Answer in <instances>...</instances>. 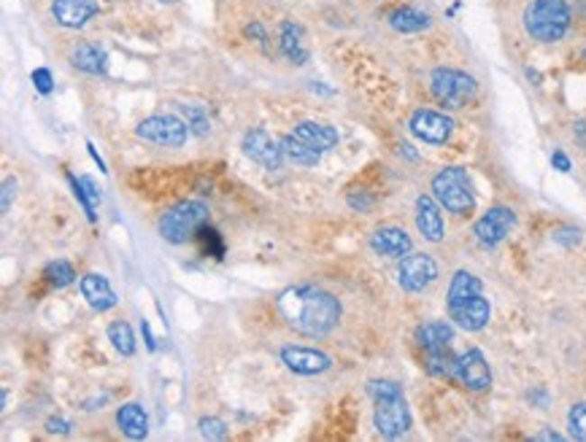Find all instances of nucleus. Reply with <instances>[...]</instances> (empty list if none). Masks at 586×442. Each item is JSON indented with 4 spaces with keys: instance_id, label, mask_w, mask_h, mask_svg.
I'll return each mask as SVG.
<instances>
[{
    "instance_id": "17",
    "label": "nucleus",
    "mask_w": 586,
    "mask_h": 442,
    "mask_svg": "<svg viewBox=\"0 0 586 442\" xmlns=\"http://www.w3.org/2000/svg\"><path fill=\"white\" fill-rule=\"evenodd\" d=\"M78 286H81V294H84V300H87V305L92 311L105 313V311H111L116 305V294H114V289H111V284H108L105 275L89 273V275H84L78 281Z\"/></svg>"
},
{
    "instance_id": "16",
    "label": "nucleus",
    "mask_w": 586,
    "mask_h": 442,
    "mask_svg": "<svg viewBox=\"0 0 586 442\" xmlns=\"http://www.w3.org/2000/svg\"><path fill=\"white\" fill-rule=\"evenodd\" d=\"M371 248L379 254V257H389V259H403L411 254L414 248V240L406 230L400 227H381L371 235Z\"/></svg>"
},
{
    "instance_id": "35",
    "label": "nucleus",
    "mask_w": 586,
    "mask_h": 442,
    "mask_svg": "<svg viewBox=\"0 0 586 442\" xmlns=\"http://www.w3.org/2000/svg\"><path fill=\"white\" fill-rule=\"evenodd\" d=\"M16 194V181L14 178H5L3 181V213L11 211V197Z\"/></svg>"
},
{
    "instance_id": "30",
    "label": "nucleus",
    "mask_w": 586,
    "mask_h": 442,
    "mask_svg": "<svg viewBox=\"0 0 586 442\" xmlns=\"http://www.w3.org/2000/svg\"><path fill=\"white\" fill-rule=\"evenodd\" d=\"M179 108H181V113H184V119H187V124H189V130H192L195 135H206V132L211 130L208 116H206L197 105H179Z\"/></svg>"
},
{
    "instance_id": "9",
    "label": "nucleus",
    "mask_w": 586,
    "mask_h": 442,
    "mask_svg": "<svg viewBox=\"0 0 586 442\" xmlns=\"http://www.w3.org/2000/svg\"><path fill=\"white\" fill-rule=\"evenodd\" d=\"M398 278H400V286L406 292L419 294L430 284H435V278H438V262L430 254H408L400 262Z\"/></svg>"
},
{
    "instance_id": "39",
    "label": "nucleus",
    "mask_w": 586,
    "mask_h": 442,
    "mask_svg": "<svg viewBox=\"0 0 586 442\" xmlns=\"http://www.w3.org/2000/svg\"><path fill=\"white\" fill-rule=\"evenodd\" d=\"M246 35H249V38L254 35V38H260V41H265V30H262V24H260V22H254V24H249V27H246Z\"/></svg>"
},
{
    "instance_id": "2",
    "label": "nucleus",
    "mask_w": 586,
    "mask_h": 442,
    "mask_svg": "<svg viewBox=\"0 0 586 442\" xmlns=\"http://www.w3.org/2000/svg\"><path fill=\"white\" fill-rule=\"evenodd\" d=\"M571 27L568 0H530L525 8V30L533 41L557 43Z\"/></svg>"
},
{
    "instance_id": "31",
    "label": "nucleus",
    "mask_w": 586,
    "mask_h": 442,
    "mask_svg": "<svg viewBox=\"0 0 586 442\" xmlns=\"http://www.w3.org/2000/svg\"><path fill=\"white\" fill-rule=\"evenodd\" d=\"M568 427H571V435H573L576 440L586 442V402H579V405L571 408V413H568Z\"/></svg>"
},
{
    "instance_id": "6",
    "label": "nucleus",
    "mask_w": 586,
    "mask_h": 442,
    "mask_svg": "<svg viewBox=\"0 0 586 442\" xmlns=\"http://www.w3.org/2000/svg\"><path fill=\"white\" fill-rule=\"evenodd\" d=\"M373 427L387 440H398V437L408 435V429H411V410H408V402L403 400V394L387 397V400H376Z\"/></svg>"
},
{
    "instance_id": "27",
    "label": "nucleus",
    "mask_w": 586,
    "mask_h": 442,
    "mask_svg": "<svg viewBox=\"0 0 586 442\" xmlns=\"http://www.w3.org/2000/svg\"><path fill=\"white\" fill-rule=\"evenodd\" d=\"M427 373L435 378H457V356L449 348L430 351L427 354Z\"/></svg>"
},
{
    "instance_id": "12",
    "label": "nucleus",
    "mask_w": 586,
    "mask_h": 442,
    "mask_svg": "<svg viewBox=\"0 0 586 442\" xmlns=\"http://www.w3.org/2000/svg\"><path fill=\"white\" fill-rule=\"evenodd\" d=\"M457 381L471 392H487L492 386V370L479 348H471L462 356H457Z\"/></svg>"
},
{
    "instance_id": "1",
    "label": "nucleus",
    "mask_w": 586,
    "mask_h": 442,
    "mask_svg": "<svg viewBox=\"0 0 586 442\" xmlns=\"http://www.w3.org/2000/svg\"><path fill=\"white\" fill-rule=\"evenodd\" d=\"M281 319L306 338H325L341 321V302L319 286H295L279 297Z\"/></svg>"
},
{
    "instance_id": "15",
    "label": "nucleus",
    "mask_w": 586,
    "mask_h": 442,
    "mask_svg": "<svg viewBox=\"0 0 586 442\" xmlns=\"http://www.w3.org/2000/svg\"><path fill=\"white\" fill-rule=\"evenodd\" d=\"M100 11L97 0H51V16L68 30L84 27Z\"/></svg>"
},
{
    "instance_id": "22",
    "label": "nucleus",
    "mask_w": 586,
    "mask_h": 442,
    "mask_svg": "<svg viewBox=\"0 0 586 442\" xmlns=\"http://www.w3.org/2000/svg\"><path fill=\"white\" fill-rule=\"evenodd\" d=\"M454 340V327L446 321H427L417 329V343L430 354V351H444Z\"/></svg>"
},
{
    "instance_id": "40",
    "label": "nucleus",
    "mask_w": 586,
    "mask_h": 442,
    "mask_svg": "<svg viewBox=\"0 0 586 442\" xmlns=\"http://www.w3.org/2000/svg\"><path fill=\"white\" fill-rule=\"evenodd\" d=\"M168 3H173V0H168Z\"/></svg>"
},
{
    "instance_id": "32",
    "label": "nucleus",
    "mask_w": 586,
    "mask_h": 442,
    "mask_svg": "<svg viewBox=\"0 0 586 442\" xmlns=\"http://www.w3.org/2000/svg\"><path fill=\"white\" fill-rule=\"evenodd\" d=\"M368 394H371L373 402H376V400L398 397V394H403V389H400L395 381H371V383H368Z\"/></svg>"
},
{
    "instance_id": "4",
    "label": "nucleus",
    "mask_w": 586,
    "mask_h": 442,
    "mask_svg": "<svg viewBox=\"0 0 586 442\" xmlns=\"http://www.w3.org/2000/svg\"><path fill=\"white\" fill-rule=\"evenodd\" d=\"M433 194L435 200L454 216H468L476 208V194L468 173L462 167H444L433 178Z\"/></svg>"
},
{
    "instance_id": "28",
    "label": "nucleus",
    "mask_w": 586,
    "mask_h": 442,
    "mask_svg": "<svg viewBox=\"0 0 586 442\" xmlns=\"http://www.w3.org/2000/svg\"><path fill=\"white\" fill-rule=\"evenodd\" d=\"M108 340L116 348V354H122V356H133L135 354V338H133V329H130L127 321H114L108 327Z\"/></svg>"
},
{
    "instance_id": "5",
    "label": "nucleus",
    "mask_w": 586,
    "mask_h": 442,
    "mask_svg": "<svg viewBox=\"0 0 586 442\" xmlns=\"http://www.w3.org/2000/svg\"><path fill=\"white\" fill-rule=\"evenodd\" d=\"M430 89L435 95L438 103H444L446 108H465L476 92H479V84L473 76H468L465 70H457V68H435L433 76H430Z\"/></svg>"
},
{
    "instance_id": "29",
    "label": "nucleus",
    "mask_w": 586,
    "mask_h": 442,
    "mask_svg": "<svg viewBox=\"0 0 586 442\" xmlns=\"http://www.w3.org/2000/svg\"><path fill=\"white\" fill-rule=\"evenodd\" d=\"M43 278H46L54 289H65V286H70V284L76 281V270H73L70 262L57 259V262H49V265H46Z\"/></svg>"
},
{
    "instance_id": "8",
    "label": "nucleus",
    "mask_w": 586,
    "mask_h": 442,
    "mask_svg": "<svg viewBox=\"0 0 586 442\" xmlns=\"http://www.w3.org/2000/svg\"><path fill=\"white\" fill-rule=\"evenodd\" d=\"M514 227H517V213L508 205H495L476 221L473 235L484 248H495L511 235Z\"/></svg>"
},
{
    "instance_id": "38",
    "label": "nucleus",
    "mask_w": 586,
    "mask_h": 442,
    "mask_svg": "<svg viewBox=\"0 0 586 442\" xmlns=\"http://www.w3.org/2000/svg\"><path fill=\"white\" fill-rule=\"evenodd\" d=\"M141 332H143V338H146V348L154 351L157 343H154V335H151V329H149V321H141Z\"/></svg>"
},
{
    "instance_id": "36",
    "label": "nucleus",
    "mask_w": 586,
    "mask_h": 442,
    "mask_svg": "<svg viewBox=\"0 0 586 442\" xmlns=\"http://www.w3.org/2000/svg\"><path fill=\"white\" fill-rule=\"evenodd\" d=\"M46 429H49V435H68V432H70V424H68L65 419H51V421L46 424Z\"/></svg>"
},
{
    "instance_id": "21",
    "label": "nucleus",
    "mask_w": 586,
    "mask_h": 442,
    "mask_svg": "<svg viewBox=\"0 0 586 442\" xmlns=\"http://www.w3.org/2000/svg\"><path fill=\"white\" fill-rule=\"evenodd\" d=\"M70 65L76 70H84V73H92V76H100L108 70V54L95 46V43H78L70 54Z\"/></svg>"
},
{
    "instance_id": "33",
    "label": "nucleus",
    "mask_w": 586,
    "mask_h": 442,
    "mask_svg": "<svg viewBox=\"0 0 586 442\" xmlns=\"http://www.w3.org/2000/svg\"><path fill=\"white\" fill-rule=\"evenodd\" d=\"M197 427H200V435L208 440H224L227 437V424L222 419H203Z\"/></svg>"
},
{
    "instance_id": "10",
    "label": "nucleus",
    "mask_w": 586,
    "mask_h": 442,
    "mask_svg": "<svg viewBox=\"0 0 586 442\" xmlns=\"http://www.w3.org/2000/svg\"><path fill=\"white\" fill-rule=\"evenodd\" d=\"M408 127H411V132H414L419 140L433 143V146L446 143V140L452 138V132H454V122H452L446 113H441V111H430V108H419V111H414Z\"/></svg>"
},
{
    "instance_id": "25",
    "label": "nucleus",
    "mask_w": 586,
    "mask_h": 442,
    "mask_svg": "<svg viewBox=\"0 0 586 442\" xmlns=\"http://www.w3.org/2000/svg\"><path fill=\"white\" fill-rule=\"evenodd\" d=\"M389 24L398 30V32H422L433 24V16L417 5H403L398 11L389 14Z\"/></svg>"
},
{
    "instance_id": "34",
    "label": "nucleus",
    "mask_w": 586,
    "mask_h": 442,
    "mask_svg": "<svg viewBox=\"0 0 586 442\" xmlns=\"http://www.w3.org/2000/svg\"><path fill=\"white\" fill-rule=\"evenodd\" d=\"M32 84H35V89L41 92V95H49L51 92V73L46 70V68H35L32 70Z\"/></svg>"
},
{
    "instance_id": "19",
    "label": "nucleus",
    "mask_w": 586,
    "mask_h": 442,
    "mask_svg": "<svg viewBox=\"0 0 586 442\" xmlns=\"http://www.w3.org/2000/svg\"><path fill=\"white\" fill-rule=\"evenodd\" d=\"M292 135L300 138L303 143H308L311 149H316L319 154L338 146V130L330 124H322V122H300Z\"/></svg>"
},
{
    "instance_id": "37",
    "label": "nucleus",
    "mask_w": 586,
    "mask_h": 442,
    "mask_svg": "<svg viewBox=\"0 0 586 442\" xmlns=\"http://www.w3.org/2000/svg\"><path fill=\"white\" fill-rule=\"evenodd\" d=\"M552 165H554L557 170H563V173H568V170H571V159H568L563 151H554V157H552Z\"/></svg>"
},
{
    "instance_id": "3",
    "label": "nucleus",
    "mask_w": 586,
    "mask_h": 442,
    "mask_svg": "<svg viewBox=\"0 0 586 442\" xmlns=\"http://www.w3.org/2000/svg\"><path fill=\"white\" fill-rule=\"evenodd\" d=\"M208 224V205L200 200H184L179 205H173L162 219H160V238L181 246L187 243L192 235H197L203 227Z\"/></svg>"
},
{
    "instance_id": "7",
    "label": "nucleus",
    "mask_w": 586,
    "mask_h": 442,
    "mask_svg": "<svg viewBox=\"0 0 586 442\" xmlns=\"http://www.w3.org/2000/svg\"><path fill=\"white\" fill-rule=\"evenodd\" d=\"M138 138L154 143V146H165V149H176V146H184L187 143V135H189V124H184L181 119L170 116V113H157V116H149L138 124Z\"/></svg>"
},
{
    "instance_id": "26",
    "label": "nucleus",
    "mask_w": 586,
    "mask_h": 442,
    "mask_svg": "<svg viewBox=\"0 0 586 442\" xmlns=\"http://www.w3.org/2000/svg\"><path fill=\"white\" fill-rule=\"evenodd\" d=\"M281 154H284V159L287 162H295V165H303V167H314V165H319V151L316 149H311L308 143H303L300 138H295V135H287V138H281Z\"/></svg>"
},
{
    "instance_id": "13",
    "label": "nucleus",
    "mask_w": 586,
    "mask_h": 442,
    "mask_svg": "<svg viewBox=\"0 0 586 442\" xmlns=\"http://www.w3.org/2000/svg\"><path fill=\"white\" fill-rule=\"evenodd\" d=\"M281 362L287 365V370H292L295 375H322L333 367V359L325 351L316 348H300V346H287L281 348Z\"/></svg>"
},
{
    "instance_id": "18",
    "label": "nucleus",
    "mask_w": 586,
    "mask_h": 442,
    "mask_svg": "<svg viewBox=\"0 0 586 442\" xmlns=\"http://www.w3.org/2000/svg\"><path fill=\"white\" fill-rule=\"evenodd\" d=\"M417 227L425 235V240H430V243H441L444 240V216H441V208L427 194H422L417 200Z\"/></svg>"
},
{
    "instance_id": "11",
    "label": "nucleus",
    "mask_w": 586,
    "mask_h": 442,
    "mask_svg": "<svg viewBox=\"0 0 586 442\" xmlns=\"http://www.w3.org/2000/svg\"><path fill=\"white\" fill-rule=\"evenodd\" d=\"M243 154H246L252 162L262 165L265 170H281V165H284L281 146L273 143V138H270L265 130H260V127H252V130L243 135Z\"/></svg>"
},
{
    "instance_id": "20",
    "label": "nucleus",
    "mask_w": 586,
    "mask_h": 442,
    "mask_svg": "<svg viewBox=\"0 0 586 442\" xmlns=\"http://www.w3.org/2000/svg\"><path fill=\"white\" fill-rule=\"evenodd\" d=\"M116 427L127 440H146L149 435V419L138 402H127L116 410Z\"/></svg>"
},
{
    "instance_id": "14",
    "label": "nucleus",
    "mask_w": 586,
    "mask_h": 442,
    "mask_svg": "<svg viewBox=\"0 0 586 442\" xmlns=\"http://www.w3.org/2000/svg\"><path fill=\"white\" fill-rule=\"evenodd\" d=\"M449 316H452V321L460 329H465V332H481L490 324L492 308H490V300L484 294H479V297H471V300L449 308Z\"/></svg>"
},
{
    "instance_id": "23",
    "label": "nucleus",
    "mask_w": 586,
    "mask_h": 442,
    "mask_svg": "<svg viewBox=\"0 0 586 442\" xmlns=\"http://www.w3.org/2000/svg\"><path fill=\"white\" fill-rule=\"evenodd\" d=\"M479 294H484V284H481V278L473 275V273H468V270H457L454 278H452V284H449L446 305L454 308V305L465 302V300H471V297H479Z\"/></svg>"
},
{
    "instance_id": "24",
    "label": "nucleus",
    "mask_w": 586,
    "mask_h": 442,
    "mask_svg": "<svg viewBox=\"0 0 586 442\" xmlns=\"http://www.w3.org/2000/svg\"><path fill=\"white\" fill-rule=\"evenodd\" d=\"M281 51L289 62L295 65H306L308 62V46L303 41V27L295 22H284L281 24Z\"/></svg>"
}]
</instances>
